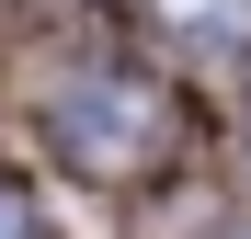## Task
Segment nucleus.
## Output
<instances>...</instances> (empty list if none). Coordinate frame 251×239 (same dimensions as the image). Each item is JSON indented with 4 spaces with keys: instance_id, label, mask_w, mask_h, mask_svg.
I'll return each mask as SVG.
<instances>
[{
    "instance_id": "obj_1",
    "label": "nucleus",
    "mask_w": 251,
    "mask_h": 239,
    "mask_svg": "<svg viewBox=\"0 0 251 239\" xmlns=\"http://www.w3.org/2000/svg\"><path fill=\"white\" fill-rule=\"evenodd\" d=\"M46 137L80 159V171H137L149 137H160V91H149L137 68H103V80H80V91L46 114Z\"/></svg>"
},
{
    "instance_id": "obj_2",
    "label": "nucleus",
    "mask_w": 251,
    "mask_h": 239,
    "mask_svg": "<svg viewBox=\"0 0 251 239\" xmlns=\"http://www.w3.org/2000/svg\"><path fill=\"white\" fill-rule=\"evenodd\" d=\"M160 12H172V23H240L251 0H160Z\"/></svg>"
},
{
    "instance_id": "obj_3",
    "label": "nucleus",
    "mask_w": 251,
    "mask_h": 239,
    "mask_svg": "<svg viewBox=\"0 0 251 239\" xmlns=\"http://www.w3.org/2000/svg\"><path fill=\"white\" fill-rule=\"evenodd\" d=\"M0 239H46V217H34L23 194H0Z\"/></svg>"
}]
</instances>
